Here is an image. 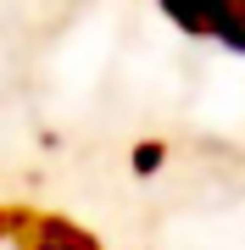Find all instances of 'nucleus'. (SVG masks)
Listing matches in <instances>:
<instances>
[{
  "label": "nucleus",
  "instance_id": "f257e3e1",
  "mask_svg": "<svg viewBox=\"0 0 245 250\" xmlns=\"http://www.w3.org/2000/svg\"><path fill=\"white\" fill-rule=\"evenodd\" d=\"M162 6L178 17V28L245 50V0H162Z\"/></svg>",
  "mask_w": 245,
  "mask_h": 250
}]
</instances>
